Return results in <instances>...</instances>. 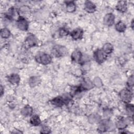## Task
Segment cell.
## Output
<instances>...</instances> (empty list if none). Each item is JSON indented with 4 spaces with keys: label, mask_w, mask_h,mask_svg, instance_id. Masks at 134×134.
Masks as SVG:
<instances>
[{
    "label": "cell",
    "mask_w": 134,
    "mask_h": 134,
    "mask_svg": "<svg viewBox=\"0 0 134 134\" xmlns=\"http://www.w3.org/2000/svg\"><path fill=\"white\" fill-rule=\"evenodd\" d=\"M114 129V126L113 122L109 119L100 120L98 126V130L100 132H104L109 130Z\"/></svg>",
    "instance_id": "cell-1"
},
{
    "label": "cell",
    "mask_w": 134,
    "mask_h": 134,
    "mask_svg": "<svg viewBox=\"0 0 134 134\" xmlns=\"http://www.w3.org/2000/svg\"><path fill=\"white\" fill-rule=\"evenodd\" d=\"M71 99L69 96H59L51 100V103L56 107H62L64 105H67Z\"/></svg>",
    "instance_id": "cell-2"
},
{
    "label": "cell",
    "mask_w": 134,
    "mask_h": 134,
    "mask_svg": "<svg viewBox=\"0 0 134 134\" xmlns=\"http://www.w3.org/2000/svg\"><path fill=\"white\" fill-rule=\"evenodd\" d=\"M36 61L41 64L47 65L50 63L52 61L51 56L46 53L39 52L35 57Z\"/></svg>",
    "instance_id": "cell-3"
},
{
    "label": "cell",
    "mask_w": 134,
    "mask_h": 134,
    "mask_svg": "<svg viewBox=\"0 0 134 134\" xmlns=\"http://www.w3.org/2000/svg\"><path fill=\"white\" fill-rule=\"evenodd\" d=\"M52 54L57 58L62 57L66 55L68 51L67 48L61 45H55L52 49Z\"/></svg>",
    "instance_id": "cell-4"
},
{
    "label": "cell",
    "mask_w": 134,
    "mask_h": 134,
    "mask_svg": "<svg viewBox=\"0 0 134 134\" xmlns=\"http://www.w3.org/2000/svg\"><path fill=\"white\" fill-rule=\"evenodd\" d=\"M38 43L37 38L32 34H30L27 37L24 42L25 47L27 49L37 46Z\"/></svg>",
    "instance_id": "cell-5"
},
{
    "label": "cell",
    "mask_w": 134,
    "mask_h": 134,
    "mask_svg": "<svg viewBox=\"0 0 134 134\" xmlns=\"http://www.w3.org/2000/svg\"><path fill=\"white\" fill-rule=\"evenodd\" d=\"M119 97L122 101L125 103H129L132 99V94L130 90L125 88L119 92Z\"/></svg>",
    "instance_id": "cell-6"
},
{
    "label": "cell",
    "mask_w": 134,
    "mask_h": 134,
    "mask_svg": "<svg viewBox=\"0 0 134 134\" xmlns=\"http://www.w3.org/2000/svg\"><path fill=\"white\" fill-rule=\"evenodd\" d=\"M93 57L95 61L97 63L99 64H101L103 63L106 60V55L102 50L97 49L94 52Z\"/></svg>",
    "instance_id": "cell-7"
},
{
    "label": "cell",
    "mask_w": 134,
    "mask_h": 134,
    "mask_svg": "<svg viewBox=\"0 0 134 134\" xmlns=\"http://www.w3.org/2000/svg\"><path fill=\"white\" fill-rule=\"evenodd\" d=\"M17 26L18 29L22 31H26L29 27V23L27 19L23 16H19L16 21Z\"/></svg>",
    "instance_id": "cell-8"
},
{
    "label": "cell",
    "mask_w": 134,
    "mask_h": 134,
    "mask_svg": "<svg viewBox=\"0 0 134 134\" xmlns=\"http://www.w3.org/2000/svg\"><path fill=\"white\" fill-rule=\"evenodd\" d=\"M129 121L128 118L121 117L117 120L116 122V127L119 130H123L127 126Z\"/></svg>",
    "instance_id": "cell-9"
},
{
    "label": "cell",
    "mask_w": 134,
    "mask_h": 134,
    "mask_svg": "<svg viewBox=\"0 0 134 134\" xmlns=\"http://www.w3.org/2000/svg\"><path fill=\"white\" fill-rule=\"evenodd\" d=\"M83 34V30L82 28H77L71 31V32L70 33V35L74 40H78L82 38Z\"/></svg>",
    "instance_id": "cell-10"
},
{
    "label": "cell",
    "mask_w": 134,
    "mask_h": 134,
    "mask_svg": "<svg viewBox=\"0 0 134 134\" xmlns=\"http://www.w3.org/2000/svg\"><path fill=\"white\" fill-rule=\"evenodd\" d=\"M104 24L107 26H112L115 21V16L112 13H108L105 15L103 19Z\"/></svg>",
    "instance_id": "cell-11"
},
{
    "label": "cell",
    "mask_w": 134,
    "mask_h": 134,
    "mask_svg": "<svg viewBox=\"0 0 134 134\" xmlns=\"http://www.w3.org/2000/svg\"><path fill=\"white\" fill-rule=\"evenodd\" d=\"M84 9L88 13H93L96 9V6L93 2L86 1L84 4Z\"/></svg>",
    "instance_id": "cell-12"
},
{
    "label": "cell",
    "mask_w": 134,
    "mask_h": 134,
    "mask_svg": "<svg viewBox=\"0 0 134 134\" xmlns=\"http://www.w3.org/2000/svg\"><path fill=\"white\" fill-rule=\"evenodd\" d=\"M83 55L81 52L79 50H75L71 55L72 61L75 63H80L82 60Z\"/></svg>",
    "instance_id": "cell-13"
},
{
    "label": "cell",
    "mask_w": 134,
    "mask_h": 134,
    "mask_svg": "<svg viewBox=\"0 0 134 134\" xmlns=\"http://www.w3.org/2000/svg\"><path fill=\"white\" fill-rule=\"evenodd\" d=\"M20 76L18 74L13 73L7 76L8 81L12 84H18L20 82Z\"/></svg>",
    "instance_id": "cell-14"
},
{
    "label": "cell",
    "mask_w": 134,
    "mask_h": 134,
    "mask_svg": "<svg viewBox=\"0 0 134 134\" xmlns=\"http://www.w3.org/2000/svg\"><path fill=\"white\" fill-rule=\"evenodd\" d=\"M116 8L118 11L121 13H125L127 9V2L124 1H119L116 6Z\"/></svg>",
    "instance_id": "cell-15"
},
{
    "label": "cell",
    "mask_w": 134,
    "mask_h": 134,
    "mask_svg": "<svg viewBox=\"0 0 134 134\" xmlns=\"http://www.w3.org/2000/svg\"><path fill=\"white\" fill-rule=\"evenodd\" d=\"M81 86L83 90H88L93 88L94 87V84L90 80L87 79L83 80Z\"/></svg>",
    "instance_id": "cell-16"
},
{
    "label": "cell",
    "mask_w": 134,
    "mask_h": 134,
    "mask_svg": "<svg viewBox=\"0 0 134 134\" xmlns=\"http://www.w3.org/2000/svg\"><path fill=\"white\" fill-rule=\"evenodd\" d=\"M33 113V109L32 107L29 105H26L20 110V113L24 116L28 117L30 116Z\"/></svg>",
    "instance_id": "cell-17"
},
{
    "label": "cell",
    "mask_w": 134,
    "mask_h": 134,
    "mask_svg": "<svg viewBox=\"0 0 134 134\" xmlns=\"http://www.w3.org/2000/svg\"><path fill=\"white\" fill-rule=\"evenodd\" d=\"M40 82V79L39 76H34L29 78L28 83L31 87H34L37 86Z\"/></svg>",
    "instance_id": "cell-18"
},
{
    "label": "cell",
    "mask_w": 134,
    "mask_h": 134,
    "mask_svg": "<svg viewBox=\"0 0 134 134\" xmlns=\"http://www.w3.org/2000/svg\"><path fill=\"white\" fill-rule=\"evenodd\" d=\"M76 5L73 1L66 2V10L69 13H73L76 10Z\"/></svg>",
    "instance_id": "cell-19"
},
{
    "label": "cell",
    "mask_w": 134,
    "mask_h": 134,
    "mask_svg": "<svg viewBox=\"0 0 134 134\" xmlns=\"http://www.w3.org/2000/svg\"><path fill=\"white\" fill-rule=\"evenodd\" d=\"M102 50L105 54H110L114 50V47L110 43L107 42L103 45Z\"/></svg>",
    "instance_id": "cell-20"
},
{
    "label": "cell",
    "mask_w": 134,
    "mask_h": 134,
    "mask_svg": "<svg viewBox=\"0 0 134 134\" xmlns=\"http://www.w3.org/2000/svg\"><path fill=\"white\" fill-rule=\"evenodd\" d=\"M30 122L33 126H38L41 124V120L39 116L35 115L32 116L30 118Z\"/></svg>",
    "instance_id": "cell-21"
},
{
    "label": "cell",
    "mask_w": 134,
    "mask_h": 134,
    "mask_svg": "<svg viewBox=\"0 0 134 134\" xmlns=\"http://www.w3.org/2000/svg\"><path fill=\"white\" fill-rule=\"evenodd\" d=\"M115 28L117 31L119 32H123L126 29V25L122 21H119L116 24Z\"/></svg>",
    "instance_id": "cell-22"
},
{
    "label": "cell",
    "mask_w": 134,
    "mask_h": 134,
    "mask_svg": "<svg viewBox=\"0 0 134 134\" xmlns=\"http://www.w3.org/2000/svg\"><path fill=\"white\" fill-rule=\"evenodd\" d=\"M100 120V117L97 114H92L88 117V121L92 124L99 122Z\"/></svg>",
    "instance_id": "cell-23"
},
{
    "label": "cell",
    "mask_w": 134,
    "mask_h": 134,
    "mask_svg": "<svg viewBox=\"0 0 134 134\" xmlns=\"http://www.w3.org/2000/svg\"><path fill=\"white\" fill-rule=\"evenodd\" d=\"M1 36L2 38L6 39L10 37L11 33L8 29L7 28H3L1 30Z\"/></svg>",
    "instance_id": "cell-24"
},
{
    "label": "cell",
    "mask_w": 134,
    "mask_h": 134,
    "mask_svg": "<svg viewBox=\"0 0 134 134\" xmlns=\"http://www.w3.org/2000/svg\"><path fill=\"white\" fill-rule=\"evenodd\" d=\"M19 12L21 14H22V15H29L30 13V7L29 6H26V5L22 6L19 8Z\"/></svg>",
    "instance_id": "cell-25"
},
{
    "label": "cell",
    "mask_w": 134,
    "mask_h": 134,
    "mask_svg": "<svg viewBox=\"0 0 134 134\" xmlns=\"http://www.w3.org/2000/svg\"><path fill=\"white\" fill-rule=\"evenodd\" d=\"M15 15V10L14 7H10L6 13L5 16L8 19H12Z\"/></svg>",
    "instance_id": "cell-26"
},
{
    "label": "cell",
    "mask_w": 134,
    "mask_h": 134,
    "mask_svg": "<svg viewBox=\"0 0 134 134\" xmlns=\"http://www.w3.org/2000/svg\"><path fill=\"white\" fill-rule=\"evenodd\" d=\"M70 32L68 28L65 27H61L59 30V34L61 37H65L69 34Z\"/></svg>",
    "instance_id": "cell-27"
},
{
    "label": "cell",
    "mask_w": 134,
    "mask_h": 134,
    "mask_svg": "<svg viewBox=\"0 0 134 134\" xmlns=\"http://www.w3.org/2000/svg\"><path fill=\"white\" fill-rule=\"evenodd\" d=\"M126 108L127 114L129 115L130 117H132L133 116V106L132 104L127 103Z\"/></svg>",
    "instance_id": "cell-28"
},
{
    "label": "cell",
    "mask_w": 134,
    "mask_h": 134,
    "mask_svg": "<svg viewBox=\"0 0 134 134\" xmlns=\"http://www.w3.org/2000/svg\"><path fill=\"white\" fill-rule=\"evenodd\" d=\"M93 83L94 84V85H95L98 87H100L102 86V85H103L102 81L99 77H95L94 79Z\"/></svg>",
    "instance_id": "cell-29"
},
{
    "label": "cell",
    "mask_w": 134,
    "mask_h": 134,
    "mask_svg": "<svg viewBox=\"0 0 134 134\" xmlns=\"http://www.w3.org/2000/svg\"><path fill=\"white\" fill-rule=\"evenodd\" d=\"M112 114H113L112 110L108 108L105 109L103 112L104 116L106 118V119H109L111 116Z\"/></svg>",
    "instance_id": "cell-30"
},
{
    "label": "cell",
    "mask_w": 134,
    "mask_h": 134,
    "mask_svg": "<svg viewBox=\"0 0 134 134\" xmlns=\"http://www.w3.org/2000/svg\"><path fill=\"white\" fill-rule=\"evenodd\" d=\"M40 132L42 133H49L51 132V129L47 126L42 125L40 130Z\"/></svg>",
    "instance_id": "cell-31"
},
{
    "label": "cell",
    "mask_w": 134,
    "mask_h": 134,
    "mask_svg": "<svg viewBox=\"0 0 134 134\" xmlns=\"http://www.w3.org/2000/svg\"><path fill=\"white\" fill-rule=\"evenodd\" d=\"M133 83H134V79H133V75H131L128 79L127 82V84L128 87H132L133 85Z\"/></svg>",
    "instance_id": "cell-32"
},
{
    "label": "cell",
    "mask_w": 134,
    "mask_h": 134,
    "mask_svg": "<svg viewBox=\"0 0 134 134\" xmlns=\"http://www.w3.org/2000/svg\"><path fill=\"white\" fill-rule=\"evenodd\" d=\"M4 90L2 86V85H1V87H0V93H1V96H2L4 93Z\"/></svg>",
    "instance_id": "cell-33"
},
{
    "label": "cell",
    "mask_w": 134,
    "mask_h": 134,
    "mask_svg": "<svg viewBox=\"0 0 134 134\" xmlns=\"http://www.w3.org/2000/svg\"><path fill=\"white\" fill-rule=\"evenodd\" d=\"M131 28L133 29V20H132L131 23Z\"/></svg>",
    "instance_id": "cell-34"
}]
</instances>
